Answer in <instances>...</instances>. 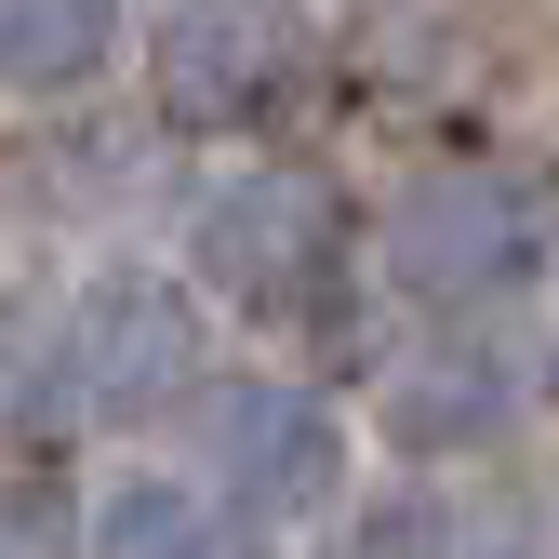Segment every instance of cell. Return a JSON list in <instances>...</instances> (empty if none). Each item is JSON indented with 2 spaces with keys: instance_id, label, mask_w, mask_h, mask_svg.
I'll return each mask as SVG.
<instances>
[{
  "instance_id": "6da1fadb",
  "label": "cell",
  "mask_w": 559,
  "mask_h": 559,
  "mask_svg": "<svg viewBox=\"0 0 559 559\" xmlns=\"http://www.w3.org/2000/svg\"><path fill=\"white\" fill-rule=\"evenodd\" d=\"M533 253H546V187L507 174V160H440V174H413L400 214H386V266L427 307H493V294H520Z\"/></svg>"
},
{
  "instance_id": "7a4b0ae2",
  "label": "cell",
  "mask_w": 559,
  "mask_h": 559,
  "mask_svg": "<svg viewBox=\"0 0 559 559\" xmlns=\"http://www.w3.org/2000/svg\"><path fill=\"white\" fill-rule=\"evenodd\" d=\"M214 479L253 507V520H320L333 479H346V440L307 386H214Z\"/></svg>"
},
{
  "instance_id": "3957f363",
  "label": "cell",
  "mask_w": 559,
  "mask_h": 559,
  "mask_svg": "<svg viewBox=\"0 0 559 559\" xmlns=\"http://www.w3.org/2000/svg\"><path fill=\"white\" fill-rule=\"evenodd\" d=\"M200 253H214V280L240 307H294V294H320V266H333V200L307 174H240L214 200V227H200Z\"/></svg>"
},
{
  "instance_id": "277c9868",
  "label": "cell",
  "mask_w": 559,
  "mask_h": 559,
  "mask_svg": "<svg viewBox=\"0 0 559 559\" xmlns=\"http://www.w3.org/2000/svg\"><path fill=\"white\" fill-rule=\"evenodd\" d=\"M81 373L107 413H160L200 386V320L187 294H160V280H120V294H94V333H81Z\"/></svg>"
},
{
  "instance_id": "5b68a950",
  "label": "cell",
  "mask_w": 559,
  "mask_h": 559,
  "mask_svg": "<svg viewBox=\"0 0 559 559\" xmlns=\"http://www.w3.org/2000/svg\"><path fill=\"white\" fill-rule=\"evenodd\" d=\"M266 81H280V27H253V14H174L160 27V94L187 120H240V107H266Z\"/></svg>"
},
{
  "instance_id": "8992f818",
  "label": "cell",
  "mask_w": 559,
  "mask_h": 559,
  "mask_svg": "<svg viewBox=\"0 0 559 559\" xmlns=\"http://www.w3.org/2000/svg\"><path fill=\"white\" fill-rule=\"evenodd\" d=\"M386 427H400L413 453H466V440L507 427V373L479 360V346H427V360L386 386Z\"/></svg>"
},
{
  "instance_id": "52a82bcc",
  "label": "cell",
  "mask_w": 559,
  "mask_h": 559,
  "mask_svg": "<svg viewBox=\"0 0 559 559\" xmlns=\"http://www.w3.org/2000/svg\"><path fill=\"white\" fill-rule=\"evenodd\" d=\"M107 53V14L81 0H0V94H53Z\"/></svg>"
},
{
  "instance_id": "ba28073f",
  "label": "cell",
  "mask_w": 559,
  "mask_h": 559,
  "mask_svg": "<svg viewBox=\"0 0 559 559\" xmlns=\"http://www.w3.org/2000/svg\"><path fill=\"white\" fill-rule=\"evenodd\" d=\"M94 559H214V507H187L174 479H133L94 520Z\"/></svg>"
},
{
  "instance_id": "9c48e42d",
  "label": "cell",
  "mask_w": 559,
  "mask_h": 559,
  "mask_svg": "<svg viewBox=\"0 0 559 559\" xmlns=\"http://www.w3.org/2000/svg\"><path fill=\"white\" fill-rule=\"evenodd\" d=\"M53 520H67V507L40 493V479H14V493H0V559H67V546H53Z\"/></svg>"
},
{
  "instance_id": "30bf717a",
  "label": "cell",
  "mask_w": 559,
  "mask_h": 559,
  "mask_svg": "<svg viewBox=\"0 0 559 559\" xmlns=\"http://www.w3.org/2000/svg\"><path fill=\"white\" fill-rule=\"evenodd\" d=\"M493 559H559V546H493Z\"/></svg>"
}]
</instances>
